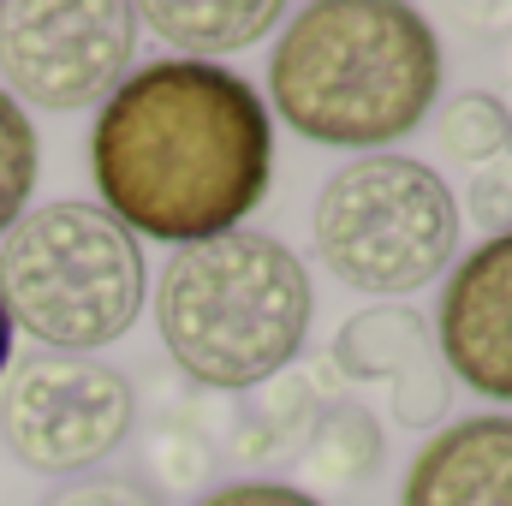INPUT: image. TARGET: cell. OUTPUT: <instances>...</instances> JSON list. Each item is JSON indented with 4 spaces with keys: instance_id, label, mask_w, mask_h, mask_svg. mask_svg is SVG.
<instances>
[{
    "instance_id": "cell-1",
    "label": "cell",
    "mask_w": 512,
    "mask_h": 506,
    "mask_svg": "<svg viewBox=\"0 0 512 506\" xmlns=\"http://www.w3.org/2000/svg\"><path fill=\"white\" fill-rule=\"evenodd\" d=\"M274 126L251 84L215 60H149L120 78L90 131L102 209L131 239L203 245L268 197Z\"/></svg>"
},
{
    "instance_id": "cell-2",
    "label": "cell",
    "mask_w": 512,
    "mask_h": 506,
    "mask_svg": "<svg viewBox=\"0 0 512 506\" xmlns=\"http://www.w3.org/2000/svg\"><path fill=\"white\" fill-rule=\"evenodd\" d=\"M268 90L298 137L382 149L435 108L441 48L423 12L399 0H316L286 24L268 60Z\"/></svg>"
},
{
    "instance_id": "cell-3",
    "label": "cell",
    "mask_w": 512,
    "mask_h": 506,
    "mask_svg": "<svg viewBox=\"0 0 512 506\" xmlns=\"http://www.w3.org/2000/svg\"><path fill=\"white\" fill-rule=\"evenodd\" d=\"M310 274L268 233H221L161 268L155 328L173 364L209 387L280 376L310 334Z\"/></svg>"
},
{
    "instance_id": "cell-4",
    "label": "cell",
    "mask_w": 512,
    "mask_h": 506,
    "mask_svg": "<svg viewBox=\"0 0 512 506\" xmlns=\"http://www.w3.org/2000/svg\"><path fill=\"white\" fill-rule=\"evenodd\" d=\"M0 310L60 358H84L143 310V251L102 203H42L0 239Z\"/></svg>"
},
{
    "instance_id": "cell-5",
    "label": "cell",
    "mask_w": 512,
    "mask_h": 506,
    "mask_svg": "<svg viewBox=\"0 0 512 506\" xmlns=\"http://www.w3.org/2000/svg\"><path fill=\"white\" fill-rule=\"evenodd\" d=\"M459 251L447 179L411 155H364L316 197V256L352 292L399 298L429 286Z\"/></svg>"
},
{
    "instance_id": "cell-6",
    "label": "cell",
    "mask_w": 512,
    "mask_h": 506,
    "mask_svg": "<svg viewBox=\"0 0 512 506\" xmlns=\"http://www.w3.org/2000/svg\"><path fill=\"white\" fill-rule=\"evenodd\" d=\"M131 417V381L96 358H24L0 393V441L18 465L48 477H84L90 465L114 459L131 435Z\"/></svg>"
},
{
    "instance_id": "cell-7",
    "label": "cell",
    "mask_w": 512,
    "mask_h": 506,
    "mask_svg": "<svg viewBox=\"0 0 512 506\" xmlns=\"http://www.w3.org/2000/svg\"><path fill=\"white\" fill-rule=\"evenodd\" d=\"M131 54H137V18L126 0L0 6V78L36 108L72 114L108 102L131 72Z\"/></svg>"
},
{
    "instance_id": "cell-8",
    "label": "cell",
    "mask_w": 512,
    "mask_h": 506,
    "mask_svg": "<svg viewBox=\"0 0 512 506\" xmlns=\"http://www.w3.org/2000/svg\"><path fill=\"white\" fill-rule=\"evenodd\" d=\"M435 352L483 399H512V233L483 239L453 268L435 310Z\"/></svg>"
},
{
    "instance_id": "cell-9",
    "label": "cell",
    "mask_w": 512,
    "mask_h": 506,
    "mask_svg": "<svg viewBox=\"0 0 512 506\" xmlns=\"http://www.w3.org/2000/svg\"><path fill=\"white\" fill-rule=\"evenodd\" d=\"M334 364L352 381L387 387V405L405 429H423L447 411V370L435 352V334L417 310H364L340 328Z\"/></svg>"
},
{
    "instance_id": "cell-10",
    "label": "cell",
    "mask_w": 512,
    "mask_h": 506,
    "mask_svg": "<svg viewBox=\"0 0 512 506\" xmlns=\"http://www.w3.org/2000/svg\"><path fill=\"white\" fill-rule=\"evenodd\" d=\"M399 506H512V417L447 423L411 459Z\"/></svg>"
},
{
    "instance_id": "cell-11",
    "label": "cell",
    "mask_w": 512,
    "mask_h": 506,
    "mask_svg": "<svg viewBox=\"0 0 512 506\" xmlns=\"http://www.w3.org/2000/svg\"><path fill=\"white\" fill-rule=\"evenodd\" d=\"M131 18L143 30H155L161 42L179 48V60H209V54H233V48H251L262 30L280 24V6L274 0H143L131 6Z\"/></svg>"
},
{
    "instance_id": "cell-12",
    "label": "cell",
    "mask_w": 512,
    "mask_h": 506,
    "mask_svg": "<svg viewBox=\"0 0 512 506\" xmlns=\"http://www.w3.org/2000/svg\"><path fill=\"white\" fill-rule=\"evenodd\" d=\"M512 143V114L501 96L489 90H465L447 102V120H441V149L465 167H489L501 149Z\"/></svg>"
},
{
    "instance_id": "cell-13",
    "label": "cell",
    "mask_w": 512,
    "mask_h": 506,
    "mask_svg": "<svg viewBox=\"0 0 512 506\" xmlns=\"http://www.w3.org/2000/svg\"><path fill=\"white\" fill-rule=\"evenodd\" d=\"M30 191H36V126H30V114L0 90V239L18 227Z\"/></svg>"
},
{
    "instance_id": "cell-14",
    "label": "cell",
    "mask_w": 512,
    "mask_h": 506,
    "mask_svg": "<svg viewBox=\"0 0 512 506\" xmlns=\"http://www.w3.org/2000/svg\"><path fill=\"white\" fill-rule=\"evenodd\" d=\"M376 453H382V441H376V429H370L364 411H334V417L316 429V441H310V465H316L322 477H334V483L364 477V471L376 465Z\"/></svg>"
},
{
    "instance_id": "cell-15",
    "label": "cell",
    "mask_w": 512,
    "mask_h": 506,
    "mask_svg": "<svg viewBox=\"0 0 512 506\" xmlns=\"http://www.w3.org/2000/svg\"><path fill=\"white\" fill-rule=\"evenodd\" d=\"M471 221L489 227V239L512 233V143L477 173V185H471Z\"/></svg>"
},
{
    "instance_id": "cell-16",
    "label": "cell",
    "mask_w": 512,
    "mask_h": 506,
    "mask_svg": "<svg viewBox=\"0 0 512 506\" xmlns=\"http://www.w3.org/2000/svg\"><path fill=\"white\" fill-rule=\"evenodd\" d=\"M42 506H161V501L131 477H78V483L54 489Z\"/></svg>"
},
{
    "instance_id": "cell-17",
    "label": "cell",
    "mask_w": 512,
    "mask_h": 506,
    "mask_svg": "<svg viewBox=\"0 0 512 506\" xmlns=\"http://www.w3.org/2000/svg\"><path fill=\"white\" fill-rule=\"evenodd\" d=\"M197 506H322V501H310L304 489H286V483H233V489H215Z\"/></svg>"
},
{
    "instance_id": "cell-18",
    "label": "cell",
    "mask_w": 512,
    "mask_h": 506,
    "mask_svg": "<svg viewBox=\"0 0 512 506\" xmlns=\"http://www.w3.org/2000/svg\"><path fill=\"white\" fill-rule=\"evenodd\" d=\"M6 352H12V322H6V310H0V370H6Z\"/></svg>"
}]
</instances>
